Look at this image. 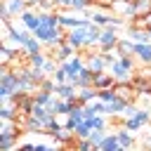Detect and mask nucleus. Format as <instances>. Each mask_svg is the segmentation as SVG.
Masks as SVG:
<instances>
[{"label": "nucleus", "instance_id": "6e6552de", "mask_svg": "<svg viewBox=\"0 0 151 151\" xmlns=\"http://www.w3.org/2000/svg\"><path fill=\"white\" fill-rule=\"evenodd\" d=\"M31 118H35L38 123H42V125H45V130H47V125H50V123L54 120V113H52L50 109H45V106H38V104H33Z\"/></svg>", "mask_w": 151, "mask_h": 151}, {"label": "nucleus", "instance_id": "dca6fc26", "mask_svg": "<svg viewBox=\"0 0 151 151\" xmlns=\"http://www.w3.org/2000/svg\"><path fill=\"white\" fill-rule=\"evenodd\" d=\"M0 118H2V120H17V106H14V101H2V106H0Z\"/></svg>", "mask_w": 151, "mask_h": 151}, {"label": "nucleus", "instance_id": "f704fd0d", "mask_svg": "<svg viewBox=\"0 0 151 151\" xmlns=\"http://www.w3.org/2000/svg\"><path fill=\"white\" fill-rule=\"evenodd\" d=\"M146 33H149V40H151V28H149V31H146Z\"/></svg>", "mask_w": 151, "mask_h": 151}, {"label": "nucleus", "instance_id": "7c9ffc66", "mask_svg": "<svg viewBox=\"0 0 151 151\" xmlns=\"http://www.w3.org/2000/svg\"><path fill=\"white\" fill-rule=\"evenodd\" d=\"M52 78H54V83H57V85H61V83H68V76H66V71H64L61 66L54 71V76H52Z\"/></svg>", "mask_w": 151, "mask_h": 151}, {"label": "nucleus", "instance_id": "20e7f679", "mask_svg": "<svg viewBox=\"0 0 151 151\" xmlns=\"http://www.w3.org/2000/svg\"><path fill=\"white\" fill-rule=\"evenodd\" d=\"M113 92H116L118 99H123V101H127V104H134V99H137V92H134V87H132V80H130V83H116Z\"/></svg>", "mask_w": 151, "mask_h": 151}, {"label": "nucleus", "instance_id": "473e14b6", "mask_svg": "<svg viewBox=\"0 0 151 151\" xmlns=\"http://www.w3.org/2000/svg\"><path fill=\"white\" fill-rule=\"evenodd\" d=\"M118 59H120V64H123L127 71H134V59H132L130 54H127V57H118Z\"/></svg>", "mask_w": 151, "mask_h": 151}, {"label": "nucleus", "instance_id": "ddd939ff", "mask_svg": "<svg viewBox=\"0 0 151 151\" xmlns=\"http://www.w3.org/2000/svg\"><path fill=\"white\" fill-rule=\"evenodd\" d=\"M97 99V90L94 87H83V90H78V106H87V104H92Z\"/></svg>", "mask_w": 151, "mask_h": 151}, {"label": "nucleus", "instance_id": "423d86ee", "mask_svg": "<svg viewBox=\"0 0 151 151\" xmlns=\"http://www.w3.org/2000/svg\"><path fill=\"white\" fill-rule=\"evenodd\" d=\"M80 123H85V106H78V104H76V106H73V111L68 113V120L64 123V127L73 132Z\"/></svg>", "mask_w": 151, "mask_h": 151}, {"label": "nucleus", "instance_id": "393cba45", "mask_svg": "<svg viewBox=\"0 0 151 151\" xmlns=\"http://www.w3.org/2000/svg\"><path fill=\"white\" fill-rule=\"evenodd\" d=\"M73 149H76V151H99V146H94L90 139H76Z\"/></svg>", "mask_w": 151, "mask_h": 151}, {"label": "nucleus", "instance_id": "4be33fe9", "mask_svg": "<svg viewBox=\"0 0 151 151\" xmlns=\"http://www.w3.org/2000/svg\"><path fill=\"white\" fill-rule=\"evenodd\" d=\"M116 137H118V142H120V146H125V149H132V144H134V137H132V132L130 130H118L116 132Z\"/></svg>", "mask_w": 151, "mask_h": 151}, {"label": "nucleus", "instance_id": "f257e3e1", "mask_svg": "<svg viewBox=\"0 0 151 151\" xmlns=\"http://www.w3.org/2000/svg\"><path fill=\"white\" fill-rule=\"evenodd\" d=\"M59 66L66 71V76H68V83L73 85V83H76V78H78V73L85 68V57L76 54L73 59H68V61H64V64H59Z\"/></svg>", "mask_w": 151, "mask_h": 151}, {"label": "nucleus", "instance_id": "412c9836", "mask_svg": "<svg viewBox=\"0 0 151 151\" xmlns=\"http://www.w3.org/2000/svg\"><path fill=\"white\" fill-rule=\"evenodd\" d=\"M132 12H134V17H146L151 12V0H137V2H132Z\"/></svg>", "mask_w": 151, "mask_h": 151}, {"label": "nucleus", "instance_id": "a878e982", "mask_svg": "<svg viewBox=\"0 0 151 151\" xmlns=\"http://www.w3.org/2000/svg\"><path fill=\"white\" fill-rule=\"evenodd\" d=\"M97 99L104 101V104H111V101L118 99V97H116V92H113V87H111V90H97Z\"/></svg>", "mask_w": 151, "mask_h": 151}, {"label": "nucleus", "instance_id": "a211bd4d", "mask_svg": "<svg viewBox=\"0 0 151 151\" xmlns=\"http://www.w3.org/2000/svg\"><path fill=\"white\" fill-rule=\"evenodd\" d=\"M127 106H130L127 101H123V99H113L111 104H106V113H113V116H123Z\"/></svg>", "mask_w": 151, "mask_h": 151}, {"label": "nucleus", "instance_id": "7ed1b4c3", "mask_svg": "<svg viewBox=\"0 0 151 151\" xmlns=\"http://www.w3.org/2000/svg\"><path fill=\"white\" fill-rule=\"evenodd\" d=\"M66 42H68L76 52H78V50H85V45H87V28H73V31H68Z\"/></svg>", "mask_w": 151, "mask_h": 151}, {"label": "nucleus", "instance_id": "2eb2a0df", "mask_svg": "<svg viewBox=\"0 0 151 151\" xmlns=\"http://www.w3.org/2000/svg\"><path fill=\"white\" fill-rule=\"evenodd\" d=\"M87 19H90L94 26H109V28H111V24H113V17H111V14H104V12H92Z\"/></svg>", "mask_w": 151, "mask_h": 151}, {"label": "nucleus", "instance_id": "39448f33", "mask_svg": "<svg viewBox=\"0 0 151 151\" xmlns=\"http://www.w3.org/2000/svg\"><path fill=\"white\" fill-rule=\"evenodd\" d=\"M85 66L97 76V73H104L106 71V61L101 57V52H92V54H85Z\"/></svg>", "mask_w": 151, "mask_h": 151}, {"label": "nucleus", "instance_id": "72a5a7b5", "mask_svg": "<svg viewBox=\"0 0 151 151\" xmlns=\"http://www.w3.org/2000/svg\"><path fill=\"white\" fill-rule=\"evenodd\" d=\"M42 0H26V5H28V9H38V5H40Z\"/></svg>", "mask_w": 151, "mask_h": 151}, {"label": "nucleus", "instance_id": "c756f323", "mask_svg": "<svg viewBox=\"0 0 151 151\" xmlns=\"http://www.w3.org/2000/svg\"><path fill=\"white\" fill-rule=\"evenodd\" d=\"M104 137H106L104 130H92V132H90V142H92L94 146H99V144L104 142Z\"/></svg>", "mask_w": 151, "mask_h": 151}, {"label": "nucleus", "instance_id": "4c0bfd02", "mask_svg": "<svg viewBox=\"0 0 151 151\" xmlns=\"http://www.w3.org/2000/svg\"><path fill=\"white\" fill-rule=\"evenodd\" d=\"M149 78H151V76H149Z\"/></svg>", "mask_w": 151, "mask_h": 151}, {"label": "nucleus", "instance_id": "6ab92c4d", "mask_svg": "<svg viewBox=\"0 0 151 151\" xmlns=\"http://www.w3.org/2000/svg\"><path fill=\"white\" fill-rule=\"evenodd\" d=\"M132 50H134V42L127 38H120V42L116 47V57H127V54H132Z\"/></svg>", "mask_w": 151, "mask_h": 151}, {"label": "nucleus", "instance_id": "aec40b11", "mask_svg": "<svg viewBox=\"0 0 151 151\" xmlns=\"http://www.w3.org/2000/svg\"><path fill=\"white\" fill-rule=\"evenodd\" d=\"M52 99H54V94H50V92H42V90H35L33 92V101L38 104V106H50L52 104Z\"/></svg>", "mask_w": 151, "mask_h": 151}, {"label": "nucleus", "instance_id": "b1692460", "mask_svg": "<svg viewBox=\"0 0 151 151\" xmlns=\"http://www.w3.org/2000/svg\"><path fill=\"white\" fill-rule=\"evenodd\" d=\"M21 50H24L26 54H38V52H42V42H40L38 38H31V40H28Z\"/></svg>", "mask_w": 151, "mask_h": 151}, {"label": "nucleus", "instance_id": "f03ea898", "mask_svg": "<svg viewBox=\"0 0 151 151\" xmlns=\"http://www.w3.org/2000/svg\"><path fill=\"white\" fill-rule=\"evenodd\" d=\"M118 42H120V38H118V33L113 28H104L101 31V38H99V50L101 52H116Z\"/></svg>", "mask_w": 151, "mask_h": 151}, {"label": "nucleus", "instance_id": "f3484780", "mask_svg": "<svg viewBox=\"0 0 151 151\" xmlns=\"http://www.w3.org/2000/svg\"><path fill=\"white\" fill-rule=\"evenodd\" d=\"M47 59H50V57H47L45 52L28 54V66H31V68H40V71H42V68H45V64H47Z\"/></svg>", "mask_w": 151, "mask_h": 151}, {"label": "nucleus", "instance_id": "9d476101", "mask_svg": "<svg viewBox=\"0 0 151 151\" xmlns=\"http://www.w3.org/2000/svg\"><path fill=\"white\" fill-rule=\"evenodd\" d=\"M78 90H83V87H94V73L85 66L80 73H78V78H76V83H73Z\"/></svg>", "mask_w": 151, "mask_h": 151}, {"label": "nucleus", "instance_id": "4468645a", "mask_svg": "<svg viewBox=\"0 0 151 151\" xmlns=\"http://www.w3.org/2000/svg\"><path fill=\"white\" fill-rule=\"evenodd\" d=\"M5 5H7V9H9L12 17H21V14L28 9L26 0H5Z\"/></svg>", "mask_w": 151, "mask_h": 151}, {"label": "nucleus", "instance_id": "bb28decb", "mask_svg": "<svg viewBox=\"0 0 151 151\" xmlns=\"http://www.w3.org/2000/svg\"><path fill=\"white\" fill-rule=\"evenodd\" d=\"M85 123H87L92 130H104V127H106L104 116H92V118H85Z\"/></svg>", "mask_w": 151, "mask_h": 151}, {"label": "nucleus", "instance_id": "1a4fd4ad", "mask_svg": "<svg viewBox=\"0 0 151 151\" xmlns=\"http://www.w3.org/2000/svg\"><path fill=\"white\" fill-rule=\"evenodd\" d=\"M116 83H118V80H116L109 71L94 76V90H111V87H116Z\"/></svg>", "mask_w": 151, "mask_h": 151}, {"label": "nucleus", "instance_id": "f8f14e48", "mask_svg": "<svg viewBox=\"0 0 151 151\" xmlns=\"http://www.w3.org/2000/svg\"><path fill=\"white\" fill-rule=\"evenodd\" d=\"M132 54L142 61V64H151V42H144V45H139V42H134V50H132Z\"/></svg>", "mask_w": 151, "mask_h": 151}, {"label": "nucleus", "instance_id": "9b49d317", "mask_svg": "<svg viewBox=\"0 0 151 151\" xmlns=\"http://www.w3.org/2000/svg\"><path fill=\"white\" fill-rule=\"evenodd\" d=\"M19 19H21V24L26 26V31H31V33H33V31H35V28L40 26V17H38V14L33 12V9H26V12H24V14L19 17Z\"/></svg>", "mask_w": 151, "mask_h": 151}, {"label": "nucleus", "instance_id": "0eeeda50", "mask_svg": "<svg viewBox=\"0 0 151 151\" xmlns=\"http://www.w3.org/2000/svg\"><path fill=\"white\" fill-rule=\"evenodd\" d=\"M106 71H109V73H111V76H113L118 83H130V76H132V71H127V68L120 64V59H116V61H113V64H111Z\"/></svg>", "mask_w": 151, "mask_h": 151}, {"label": "nucleus", "instance_id": "c85d7f7f", "mask_svg": "<svg viewBox=\"0 0 151 151\" xmlns=\"http://www.w3.org/2000/svg\"><path fill=\"white\" fill-rule=\"evenodd\" d=\"M142 125H144V123H142L137 116H132V118H127V120H125V130H130V132H137Z\"/></svg>", "mask_w": 151, "mask_h": 151}, {"label": "nucleus", "instance_id": "5701e85b", "mask_svg": "<svg viewBox=\"0 0 151 151\" xmlns=\"http://www.w3.org/2000/svg\"><path fill=\"white\" fill-rule=\"evenodd\" d=\"M127 35H130V40H132V42H139V45H144V42H151V40H149V33H146V31L127 28Z\"/></svg>", "mask_w": 151, "mask_h": 151}, {"label": "nucleus", "instance_id": "c9c22d12", "mask_svg": "<svg viewBox=\"0 0 151 151\" xmlns=\"http://www.w3.org/2000/svg\"><path fill=\"white\" fill-rule=\"evenodd\" d=\"M52 2H54V5H59V0H52Z\"/></svg>", "mask_w": 151, "mask_h": 151}, {"label": "nucleus", "instance_id": "cd10ccee", "mask_svg": "<svg viewBox=\"0 0 151 151\" xmlns=\"http://www.w3.org/2000/svg\"><path fill=\"white\" fill-rule=\"evenodd\" d=\"M90 132H92V127L87 125V123H80L76 130H73V134H76V139H90Z\"/></svg>", "mask_w": 151, "mask_h": 151}, {"label": "nucleus", "instance_id": "e433bc0d", "mask_svg": "<svg viewBox=\"0 0 151 151\" xmlns=\"http://www.w3.org/2000/svg\"><path fill=\"white\" fill-rule=\"evenodd\" d=\"M127 2H137V0H127Z\"/></svg>", "mask_w": 151, "mask_h": 151}, {"label": "nucleus", "instance_id": "2f4dec72", "mask_svg": "<svg viewBox=\"0 0 151 151\" xmlns=\"http://www.w3.org/2000/svg\"><path fill=\"white\" fill-rule=\"evenodd\" d=\"M90 5H92V0H71V9H78V12L87 9Z\"/></svg>", "mask_w": 151, "mask_h": 151}]
</instances>
